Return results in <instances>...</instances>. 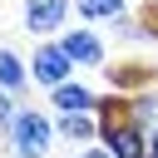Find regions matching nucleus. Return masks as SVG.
Returning <instances> with one entry per match:
<instances>
[{
    "mask_svg": "<svg viewBox=\"0 0 158 158\" xmlns=\"http://www.w3.org/2000/svg\"><path fill=\"white\" fill-rule=\"evenodd\" d=\"M20 109H25V104H20V99H10V94L0 89V133H10V128H15V118H20Z\"/></svg>",
    "mask_w": 158,
    "mask_h": 158,
    "instance_id": "12",
    "label": "nucleus"
},
{
    "mask_svg": "<svg viewBox=\"0 0 158 158\" xmlns=\"http://www.w3.org/2000/svg\"><path fill=\"white\" fill-rule=\"evenodd\" d=\"M74 158H114V153H109V148H104V143H94V148H79V153H74Z\"/></svg>",
    "mask_w": 158,
    "mask_h": 158,
    "instance_id": "13",
    "label": "nucleus"
},
{
    "mask_svg": "<svg viewBox=\"0 0 158 158\" xmlns=\"http://www.w3.org/2000/svg\"><path fill=\"white\" fill-rule=\"evenodd\" d=\"M99 143H104L114 158H148V133L133 128L128 118H123V123H99Z\"/></svg>",
    "mask_w": 158,
    "mask_h": 158,
    "instance_id": "6",
    "label": "nucleus"
},
{
    "mask_svg": "<svg viewBox=\"0 0 158 158\" xmlns=\"http://www.w3.org/2000/svg\"><path fill=\"white\" fill-rule=\"evenodd\" d=\"M54 133L74 148H94L99 143V114H54Z\"/></svg>",
    "mask_w": 158,
    "mask_h": 158,
    "instance_id": "8",
    "label": "nucleus"
},
{
    "mask_svg": "<svg viewBox=\"0 0 158 158\" xmlns=\"http://www.w3.org/2000/svg\"><path fill=\"white\" fill-rule=\"evenodd\" d=\"M74 15H79L89 30H94L99 20H109V25H114V20H123V15H128V0H74Z\"/></svg>",
    "mask_w": 158,
    "mask_h": 158,
    "instance_id": "10",
    "label": "nucleus"
},
{
    "mask_svg": "<svg viewBox=\"0 0 158 158\" xmlns=\"http://www.w3.org/2000/svg\"><path fill=\"white\" fill-rule=\"evenodd\" d=\"M104 79H109V94L133 99V94H148V89H153L158 69H153V59H114V64L104 69Z\"/></svg>",
    "mask_w": 158,
    "mask_h": 158,
    "instance_id": "5",
    "label": "nucleus"
},
{
    "mask_svg": "<svg viewBox=\"0 0 158 158\" xmlns=\"http://www.w3.org/2000/svg\"><path fill=\"white\" fill-rule=\"evenodd\" d=\"M30 84H35V79H30V59L15 54L10 44H0V89H5L10 99H25Z\"/></svg>",
    "mask_w": 158,
    "mask_h": 158,
    "instance_id": "9",
    "label": "nucleus"
},
{
    "mask_svg": "<svg viewBox=\"0 0 158 158\" xmlns=\"http://www.w3.org/2000/svg\"><path fill=\"white\" fill-rule=\"evenodd\" d=\"M94 109H99V94L89 84H79V79L49 89V114H94Z\"/></svg>",
    "mask_w": 158,
    "mask_h": 158,
    "instance_id": "7",
    "label": "nucleus"
},
{
    "mask_svg": "<svg viewBox=\"0 0 158 158\" xmlns=\"http://www.w3.org/2000/svg\"><path fill=\"white\" fill-rule=\"evenodd\" d=\"M30 79H35L44 94L74 79V59L59 49V40H44V44H35V49H30Z\"/></svg>",
    "mask_w": 158,
    "mask_h": 158,
    "instance_id": "3",
    "label": "nucleus"
},
{
    "mask_svg": "<svg viewBox=\"0 0 158 158\" xmlns=\"http://www.w3.org/2000/svg\"><path fill=\"white\" fill-rule=\"evenodd\" d=\"M128 123H133V128H143V133H158V89H148V94H133V99H128Z\"/></svg>",
    "mask_w": 158,
    "mask_h": 158,
    "instance_id": "11",
    "label": "nucleus"
},
{
    "mask_svg": "<svg viewBox=\"0 0 158 158\" xmlns=\"http://www.w3.org/2000/svg\"><path fill=\"white\" fill-rule=\"evenodd\" d=\"M59 49L74 59V69H79V64H84V69H109L104 35H99V30H89V25H74V30H64V35H59Z\"/></svg>",
    "mask_w": 158,
    "mask_h": 158,
    "instance_id": "4",
    "label": "nucleus"
},
{
    "mask_svg": "<svg viewBox=\"0 0 158 158\" xmlns=\"http://www.w3.org/2000/svg\"><path fill=\"white\" fill-rule=\"evenodd\" d=\"M148 158H158V133H148Z\"/></svg>",
    "mask_w": 158,
    "mask_h": 158,
    "instance_id": "14",
    "label": "nucleus"
},
{
    "mask_svg": "<svg viewBox=\"0 0 158 158\" xmlns=\"http://www.w3.org/2000/svg\"><path fill=\"white\" fill-rule=\"evenodd\" d=\"M69 10H74V0H25V5H20V20H25V30L35 35V44H44V40H59V35H64Z\"/></svg>",
    "mask_w": 158,
    "mask_h": 158,
    "instance_id": "2",
    "label": "nucleus"
},
{
    "mask_svg": "<svg viewBox=\"0 0 158 158\" xmlns=\"http://www.w3.org/2000/svg\"><path fill=\"white\" fill-rule=\"evenodd\" d=\"M54 114H44V109H20V118H15V128L5 133V148H10V158H49L54 153Z\"/></svg>",
    "mask_w": 158,
    "mask_h": 158,
    "instance_id": "1",
    "label": "nucleus"
}]
</instances>
